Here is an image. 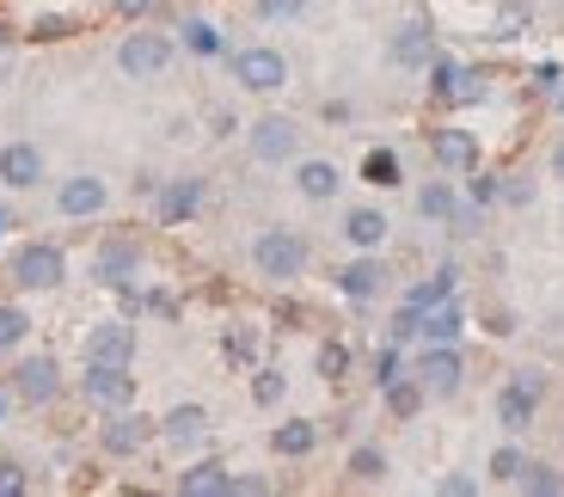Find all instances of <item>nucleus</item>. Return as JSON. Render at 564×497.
Masks as SVG:
<instances>
[{"label": "nucleus", "instance_id": "49", "mask_svg": "<svg viewBox=\"0 0 564 497\" xmlns=\"http://www.w3.org/2000/svg\"><path fill=\"white\" fill-rule=\"evenodd\" d=\"M534 86H540V93H564V68H552V62H546V68H534Z\"/></svg>", "mask_w": 564, "mask_h": 497}, {"label": "nucleus", "instance_id": "4", "mask_svg": "<svg viewBox=\"0 0 564 497\" xmlns=\"http://www.w3.org/2000/svg\"><path fill=\"white\" fill-rule=\"evenodd\" d=\"M178 62V37L172 31H129L123 43H117V74L123 80H160V74Z\"/></svg>", "mask_w": 564, "mask_h": 497}, {"label": "nucleus", "instance_id": "3", "mask_svg": "<svg viewBox=\"0 0 564 497\" xmlns=\"http://www.w3.org/2000/svg\"><path fill=\"white\" fill-rule=\"evenodd\" d=\"M62 387H68V375H62V363L50 350H31L13 363V375H7V393H13V406H31V412H43V406H56Z\"/></svg>", "mask_w": 564, "mask_h": 497}, {"label": "nucleus", "instance_id": "39", "mask_svg": "<svg viewBox=\"0 0 564 497\" xmlns=\"http://www.w3.org/2000/svg\"><path fill=\"white\" fill-rule=\"evenodd\" d=\"M522 31H528V7H503V13H497L491 19V37H522Z\"/></svg>", "mask_w": 564, "mask_h": 497}, {"label": "nucleus", "instance_id": "21", "mask_svg": "<svg viewBox=\"0 0 564 497\" xmlns=\"http://www.w3.org/2000/svg\"><path fill=\"white\" fill-rule=\"evenodd\" d=\"M135 326L129 320H99V326L86 332V363H135Z\"/></svg>", "mask_w": 564, "mask_h": 497}, {"label": "nucleus", "instance_id": "40", "mask_svg": "<svg viewBox=\"0 0 564 497\" xmlns=\"http://www.w3.org/2000/svg\"><path fill=\"white\" fill-rule=\"evenodd\" d=\"M399 375H405V356H399V344H387V350L375 356V387L399 381Z\"/></svg>", "mask_w": 564, "mask_h": 497}, {"label": "nucleus", "instance_id": "19", "mask_svg": "<svg viewBox=\"0 0 564 497\" xmlns=\"http://www.w3.org/2000/svg\"><path fill=\"white\" fill-rule=\"evenodd\" d=\"M37 185H43V148L37 142H0V191L25 197Z\"/></svg>", "mask_w": 564, "mask_h": 497}, {"label": "nucleus", "instance_id": "5", "mask_svg": "<svg viewBox=\"0 0 564 497\" xmlns=\"http://www.w3.org/2000/svg\"><path fill=\"white\" fill-rule=\"evenodd\" d=\"M246 154H252L258 166H295V154H301V123H295V117H282V111L246 123Z\"/></svg>", "mask_w": 564, "mask_h": 497}, {"label": "nucleus", "instance_id": "37", "mask_svg": "<svg viewBox=\"0 0 564 497\" xmlns=\"http://www.w3.org/2000/svg\"><path fill=\"white\" fill-rule=\"evenodd\" d=\"M252 13L264 19V25H289V19L307 13V0H252Z\"/></svg>", "mask_w": 564, "mask_h": 497}, {"label": "nucleus", "instance_id": "14", "mask_svg": "<svg viewBox=\"0 0 564 497\" xmlns=\"http://www.w3.org/2000/svg\"><path fill=\"white\" fill-rule=\"evenodd\" d=\"M387 62H393L399 74L430 68V62H436V31H430V19H405V25H393V37H387Z\"/></svg>", "mask_w": 564, "mask_h": 497}, {"label": "nucleus", "instance_id": "29", "mask_svg": "<svg viewBox=\"0 0 564 497\" xmlns=\"http://www.w3.org/2000/svg\"><path fill=\"white\" fill-rule=\"evenodd\" d=\"M344 473H350L356 485H381L387 479V449L381 442H356L350 461H344Z\"/></svg>", "mask_w": 564, "mask_h": 497}, {"label": "nucleus", "instance_id": "10", "mask_svg": "<svg viewBox=\"0 0 564 497\" xmlns=\"http://www.w3.org/2000/svg\"><path fill=\"white\" fill-rule=\"evenodd\" d=\"M111 209V185H105L99 172H68L56 185V215L62 222H99Z\"/></svg>", "mask_w": 564, "mask_h": 497}, {"label": "nucleus", "instance_id": "24", "mask_svg": "<svg viewBox=\"0 0 564 497\" xmlns=\"http://www.w3.org/2000/svg\"><path fill=\"white\" fill-rule=\"evenodd\" d=\"M172 485H178V497H227L234 473H227L221 461H191V467H184Z\"/></svg>", "mask_w": 564, "mask_h": 497}, {"label": "nucleus", "instance_id": "35", "mask_svg": "<svg viewBox=\"0 0 564 497\" xmlns=\"http://www.w3.org/2000/svg\"><path fill=\"white\" fill-rule=\"evenodd\" d=\"M313 369H319L325 381H344V375L356 369V356H350V344H338V338H325V344H319V356H313Z\"/></svg>", "mask_w": 564, "mask_h": 497}, {"label": "nucleus", "instance_id": "36", "mask_svg": "<svg viewBox=\"0 0 564 497\" xmlns=\"http://www.w3.org/2000/svg\"><path fill=\"white\" fill-rule=\"evenodd\" d=\"M289 399V375L282 369H252V406H282Z\"/></svg>", "mask_w": 564, "mask_h": 497}, {"label": "nucleus", "instance_id": "16", "mask_svg": "<svg viewBox=\"0 0 564 497\" xmlns=\"http://www.w3.org/2000/svg\"><path fill=\"white\" fill-rule=\"evenodd\" d=\"M423 74H430V93H436V105H479V99H485V74L466 68V62L436 56Z\"/></svg>", "mask_w": 564, "mask_h": 497}, {"label": "nucleus", "instance_id": "32", "mask_svg": "<svg viewBox=\"0 0 564 497\" xmlns=\"http://www.w3.org/2000/svg\"><path fill=\"white\" fill-rule=\"evenodd\" d=\"M516 491H528V497H558V491H564V473L546 467V461H528L522 479H516Z\"/></svg>", "mask_w": 564, "mask_h": 497}, {"label": "nucleus", "instance_id": "51", "mask_svg": "<svg viewBox=\"0 0 564 497\" xmlns=\"http://www.w3.org/2000/svg\"><path fill=\"white\" fill-rule=\"evenodd\" d=\"M37 37H68V19H37Z\"/></svg>", "mask_w": 564, "mask_h": 497}, {"label": "nucleus", "instance_id": "2", "mask_svg": "<svg viewBox=\"0 0 564 497\" xmlns=\"http://www.w3.org/2000/svg\"><path fill=\"white\" fill-rule=\"evenodd\" d=\"M7 277H13L25 295H50V289L68 283V252H62L56 240H25L7 258Z\"/></svg>", "mask_w": 564, "mask_h": 497}, {"label": "nucleus", "instance_id": "12", "mask_svg": "<svg viewBox=\"0 0 564 497\" xmlns=\"http://www.w3.org/2000/svg\"><path fill=\"white\" fill-rule=\"evenodd\" d=\"M430 160H436V172H448V179H466V172H479L485 148H479L473 129L442 123V129H430Z\"/></svg>", "mask_w": 564, "mask_h": 497}, {"label": "nucleus", "instance_id": "34", "mask_svg": "<svg viewBox=\"0 0 564 497\" xmlns=\"http://www.w3.org/2000/svg\"><path fill=\"white\" fill-rule=\"evenodd\" d=\"M25 338H31V313L19 307V301H0V356L19 350Z\"/></svg>", "mask_w": 564, "mask_h": 497}, {"label": "nucleus", "instance_id": "33", "mask_svg": "<svg viewBox=\"0 0 564 497\" xmlns=\"http://www.w3.org/2000/svg\"><path fill=\"white\" fill-rule=\"evenodd\" d=\"M522 467H528L522 442H503V449H491V461H485V473H491V485H516V479H522Z\"/></svg>", "mask_w": 564, "mask_h": 497}, {"label": "nucleus", "instance_id": "22", "mask_svg": "<svg viewBox=\"0 0 564 497\" xmlns=\"http://www.w3.org/2000/svg\"><path fill=\"white\" fill-rule=\"evenodd\" d=\"M203 436H209V406H197V399H184V406H172L160 418V442L166 449H197Z\"/></svg>", "mask_w": 564, "mask_h": 497}, {"label": "nucleus", "instance_id": "23", "mask_svg": "<svg viewBox=\"0 0 564 497\" xmlns=\"http://www.w3.org/2000/svg\"><path fill=\"white\" fill-rule=\"evenodd\" d=\"M270 449H276L282 461H307L313 449H319V424H313V418H282V424L270 430Z\"/></svg>", "mask_w": 564, "mask_h": 497}, {"label": "nucleus", "instance_id": "18", "mask_svg": "<svg viewBox=\"0 0 564 497\" xmlns=\"http://www.w3.org/2000/svg\"><path fill=\"white\" fill-rule=\"evenodd\" d=\"M332 283H338V295H344V301L368 307V301H375V295L387 289V264H381V252H356V258H344Z\"/></svg>", "mask_w": 564, "mask_h": 497}, {"label": "nucleus", "instance_id": "47", "mask_svg": "<svg viewBox=\"0 0 564 497\" xmlns=\"http://www.w3.org/2000/svg\"><path fill=\"white\" fill-rule=\"evenodd\" d=\"M154 7H160V0H111V13H117V19H148Z\"/></svg>", "mask_w": 564, "mask_h": 497}, {"label": "nucleus", "instance_id": "44", "mask_svg": "<svg viewBox=\"0 0 564 497\" xmlns=\"http://www.w3.org/2000/svg\"><path fill=\"white\" fill-rule=\"evenodd\" d=\"M227 356H234V363H252V356H258V338L234 326V332H227Z\"/></svg>", "mask_w": 564, "mask_h": 497}, {"label": "nucleus", "instance_id": "46", "mask_svg": "<svg viewBox=\"0 0 564 497\" xmlns=\"http://www.w3.org/2000/svg\"><path fill=\"white\" fill-rule=\"evenodd\" d=\"M442 497H479V479H466V473H448V479L436 485Z\"/></svg>", "mask_w": 564, "mask_h": 497}, {"label": "nucleus", "instance_id": "31", "mask_svg": "<svg viewBox=\"0 0 564 497\" xmlns=\"http://www.w3.org/2000/svg\"><path fill=\"white\" fill-rule=\"evenodd\" d=\"M362 179L375 191H393V185H405V166H399L393 148H368V154H362Z\"/></svg>", "mask_w": 564, "mask_h": 497}, {"label": "nucleus", "instance_id": "15", "mask_svg": "<svg viewBox=\"0 0 564 497\" xmlns=\"http://www.w3.org/2000/svg\"><path fill=\"white\" fill-rule=\"evenodd\" d=\"M141 277V240H129V234H111V240H99V252H93V283L99 289H123Z\"/></svg>", "mask_w": 564, "mask_h": 497}, {"label": "nucleus", "instance_id": "1", "mask_svg": "<svg viewBox=\"0 0 564 497\" xmlns=\"http://www.w3.org/2000/svg\"><path fill=\"white\" fill-rule=\"evenodd\" d=\"M313 264V246L301 228H282V222H270V228H258L252 240V270L264 277V283H301Z\"/></svg>", "mask_w": 564, "mask_h": 497}, {"label": "nucleus", "instance_id": "48", "mask_svg": "<svg viewBox=\"0 0 564 497\" xmlns=\"http://www.w3.org/2000/svg\"><path fill=\"white\" fill-rule=\"evenodd\" d=\"M503 203H509V209H528V203H534V185H528V179H516V185H503Z\"/></svg>", "mask_w": 564, "mask_h": 497}, {"label": "nucleus", "instance_id": "26", "mask_svg": "<svg viewBox=\"0 0 564 497\" xmlns=\"http://www.w3.org/2000/svg\"><path fill=\"white\" fill-rule=\"evenodd\" d=\"M454 209H460V191H454L448 172H442V179H430V185H417V215H423V222H442V228H448Z\"/></svg>", "mask_w": 564, "mask_h": 497}, {"label": "nucleus", "instance_id": "38", "mask_svg": "<svg viewBox=\"0 0 564 497\" xmlns=\"http://www.w3.org/2000/svg\"><path fill=\"white\" fill-rule=\"evenodd\" d=\"M417 320H423V313L399 301V313H393V320H387V344H411V338H417Z\"/></svg>", "mask_w": 564, "mask_h": 497}, {"label": "nucleus", "instance_id": "11", "mask_svg": "<svg viewBox=\"0 0 564 497\" xmlns=\"http://www.w3.org/2000/svg\"><path fill=\"white\" fill-rule=\"evenodd\" d=\"M80 399L93 412H117V406H135V375L123 363H86L80 375Z\"/></svg>", "mask_w": 564, "mask_h": 497}, {"label": "nucleus", "instance_id": "53", "mask_svg": "<svg viewBox=\"0 0 564 497\" xmlns=\"http://www.w3.org/2000/svg\"><path fill=\"white\" fill-rule=\"evenodd\" d=\"M0 228H13V215H7V209H0Z\"/></svg>", "mask_w": 564, "mask_h": 497}, {"label": "nucleus", "instance_id": "8", "mask_svg": "<svg viewBox=\"0 0 564 497\" xmlns=\"http://www.w3.org/2000/svg\"><path fill=\"white\" fill-rule=\"evenodd\" d=\"M154 436H160V418H141L135 406H117V412H105V424H99V449H105L111 461L141 455Z\"/></svg>", "mask_w": 564, "mask_h": 497}, {"label": "nucleus", "instance_id": "42", "mask_svg": "<svg viewBox=\"0 0 564 497\" xmlns=\"http://www.w3.org/2000/svg\"><path fill=\"white\" fill-rule=\"evenodd\" d=\"M209 136H215V142H227V136H240V117L227 111V105H215V111H209Z\"/></svg>", "mask_w": 564, "mask_h": 497}, {"label": "nucleus", "instance_id": "28", "mask_svg": "<svg viewBox=\"0 0 564 497\" xmlns=\"http://www.w3.org/2000/svg\"><path fill=\"white\" fill-rule=\"evenodd\" d=\"M178 50H191V56H221L227 50V37H221V25H209V19H184L178 25Z\"/></svg>", "mask_w": 564, "mask_h": 497}, {"label": "nucleus", "instance_id": "45", "mask_svg": "<svg viewBox=\"0 0 564 497\" xmlns=\"http://www.w3.org/2000/svg\"><path fill=\"white\" fill-rule=\"evenodd\" d=\"M270 479H258V473H234V485H227V497H264Z\"/></svg>", "mask_w": 564, "mask_h": 497}, {"label": "nucleus", "instance_id": "17", "mask_svg": "<svg viewBox=\"0 0 564 497\" xmlns=\"http://www.w3.org/2000/svg\"><path fill=\"white\" fill-rule=\"evenodd\" d=\"M338 234H344L350 252H381V246L393 240V215H387L381 203H350L344 222H338Z\"/></svg>", "mask_w": 564, "mask_h": 497}, {"label": "nucleus", "instance_id": "43", "mask_svg": "<svg viewBox=\"0 0 564 497\" xmlns=\"http://www.w3.org/2000/svg\"><path fill=\"white\" fill-rule=\"evenodd\" d=\"M466 179H473V203H479V209H485V203H497V197H503V185H497L491 172H466Z\"/></svg>", "mask_w": 564, "mask_h": 497}, {"label": "nucleus", "instance_id": "41", "mask_svg": "<svg viewBox=\"0 0 564 497\" xmlns=\"http://www.w3.org/2000/svg\"><path fill=\"white\" fill-rule=\"evenodd\" d=\"M25 467H19V461H0V497H25Z\"/></svg>", "mask_w": 564, "mask_h": 497}, {"label": "nucleus", "instance_id": "6", "mask_svg": "<svg viewBox=\"0 0 564 497\" xmlns=\"http://www.w3.org/2000/svg\"><path fill=\"white\" fill-rule=\"evenodd\" d=\"M540 393H546V381H540V369H516L503 387H497V424H503L509 436H522V430H534Z\"/></svg>", "mask_w": 564, "mask_h": 497}, {"label": "nucleus", "instance_id": "27", "mask_svg": "<svg viewBox=\"0 0 564 497\" xmlns=\"http://www.w3.org/2000/svg\"><path fill=\"white\" fill-rule=\"evenodd\" d=\"M381 399H387V412H393L399 424H411V418L423 412V399H430V387H423L417 375L405 369V375H399V381H387V387H381Z\"/></svg>", "mask_w": 564, "mask_h": 497}, {"label": "nucleus", "instance_id": "30", "mask_svg": "<svg viewBox=\"0 0 564 497\" xmlns=\"http://www.w3.org/2000/svg\"><path fill=\"white\" fill-rule=\"evenodd\" d=\"M454 283H460V270H454V264H442L436 270V277H430V283H411L405 289V307H436V301H454Z\"/></svg>", "mask_w": 564, "mask_h": 497}, {"label": "nucleus", "instance_id": "52", "mask_svg": "<svg viewBox=\"0 0 564 497\" xmlns=\"http://www.w3.org/2000/svg\"><path fill=\"white\" fill-rule=\"evenodd\" d=\"M7 406H13V393H0V418H7Z\"/></svg>", "mask_w": 564, "mask_h": 497}, {"label": "nucleus", "instance_id": "25", "mask_svg": "<svg viewBox=\"0 0 564 497\" xmlns=\"http://www.w3.org/2000/svg\"><path fill=\"white\" fill-rule=\"evenodd\" d=\"M460 332H466L460 301H436V307H423V320H417V338L423 344H460Z\"/></svg>", "mask_w": 564, "mask_h": 497}, {"label": "nucleus", "instance_id": "7", "mask_svg": "<svg viewBox=\"0 0 564 497\" xmlns=\"http://www.w3.org/2000/svg\"><path fill=\"white\" fill-rule=\"evenodd\" d=\"M234 80L246 93H258V99H270V93L289 86V56L270 50V43H246V50H234Z\"/></svg>", "mask_w": 564, "mask_h": 497}, {"label": "nucleus", "instance_id": "20", "mask_svg": "<svg viewBox=\"0 0 564 497\" xmlns=\"http://www.w3.org/2000/svg\"><path fill=\"white\" fill-rule=\"evenodd\" d=\"M295 191L307 203H338L344 197V166L325 154H295Z\"/></svg>", "mask_w": 564, "mask_h": 497}, {"label": "nucleus", "instance_id": "50", "mask_svg": "<svg viewBox=\"0 0 564 497\" xmlns=\"http://www.w3.org/2000/svg\"><path fill=\"white\" fill-rule=\"evenodd\" d=\"M546 172H552V179H558V185H564V136H558V142H552V154H546Z\"/></svg>", "mask_w": 564, "mask_h": 497}, {"label": "nucleus", "instance_id": "54", "mask_svg": "<svg viewBox=\"0 0 564 497\" xmlns=\"http://www.w3.org/2000/svg\"><path fill=\"white\" fill-rule=\"evenodd\" d=\"M558 7H564V0H558Z\"/></svg>", "mask_w": 564, "mask_h": 497}, {"label": "nucleus", "instance_id": "9", "mask_svg": "<svg viewBox=\"0 0 564 497\" xmlns=\"http://www.w3.org/2000/svg\"><path fill=\"white\" fill-rule=\"evenodd\" d=\"M411 375L430 387V399H454V393L466 387V356H460V344H423L417 363H411Z\"/></svg>", "mask_w": 564, "mask_h": 497}, {"label": "nucleus", "instance_id": "13", "mask_svg": "<svg viewBox=\"0 0 564 497\" xmlns=\"http://www.w3.org/2000/svg\"><path fill=\"white\" fill-rule=\"evenodd\" d=\"M203 203H209V185H203L197 172H184V179H166V185L154 191V215H160V228H184V222H197Z\"/></svg>", "mask_w": 564, "mask_h": 497}]
</instances>
